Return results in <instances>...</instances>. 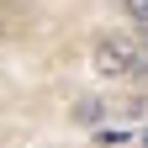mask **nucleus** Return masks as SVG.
I'll use <instances>...</instances> for the list:
<instances>
[{
  "instance_id": "4",
  "label": "nucleus",
  "mask_w": 148,
  "mask_h": 148,
  "mask_svg": "<svg viewBox=\"0 0 148 148\" xmlns=\"http://www.w3.org/2000/svg\"><path fill=\"white\" fill-rule=\"evenodd\" d=\"M127 138H132L127 127H95V148H122Z\"/></svg>"
},
{
  "instance_id": "2",
  "label": "nucleus",
  "mask_w": 148,
  "mask_h": 148,
  "mask_svg": "<svg viewBox=\"0 0 148 148\" xmlns=\"http://www.w3.org/2000/svg\"><path fill=\"white\" fill-rule=\"evenodd\" d=\"M122 11H127V21L138 27V37H148V0H122Z\"/></svg>"
},
{
  "instance_id": "5",
  "label": "nucleus",
  "mask_w": 148,
  "mask_h": 148,
  "mask_svg": "<svg viewBox=\"0 0 148 148\" xmlns=\"http://www.w3.org/2000/svg\"><path fill=\"white\" fill-rule=\"evenodd\" d=\"M138 148H148V127H143V132H138Z\"/></svg>"
},
{
  "instance_id": "1",
  "label": "nucleus",
  "mask_w": 148,
  "mask_h": 148,
  "mask_svg": "<svg viewBox=\"0 0 148 148\" xmlns=\"http://www.w3.org/2000/svg\"><path fill=\"white\" fill-rule=\"evenodd\" d=\"M90 64L106 79H132V74H148V53L132 32H106L95 42V53H90Z\"/></svg>"
},
{
  "instance_id": "3",
  "label": "nucleus",
  "mask_w": 148,
  "mask_h": 148,
  "mask_svg": "<svg viewBox=\"0 0 148 148\" xmlns=\"http://www.w3.org/2000/svg\"><path fill=\"white\" fill-rule=\"evenodd\" d=\"M101 116H106L101 101H79V106H74V122H85V127H101Z\"/></svg>"
}]
</instances>
